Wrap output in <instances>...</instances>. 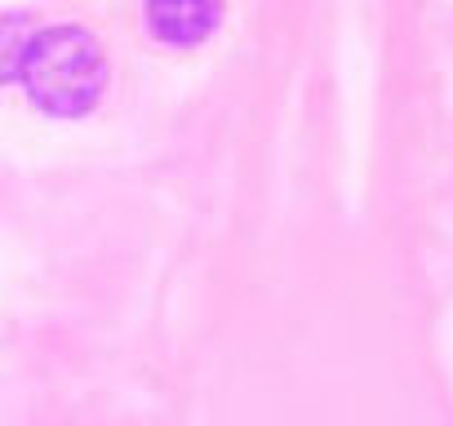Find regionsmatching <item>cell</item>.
<instances>
[{
  "instance_id": "3",
  "label": "cell",
  "mask_w": 453,
  "mask_h": 426,
  "mask_svg": "<svg viewBox=\"0 0 453 426\" xmlns=\"http://www.w3.org/2000/svg\"><path fill=\"white\" fill-rule=\"evenodd\" d=\"M32 41H36V27H32L23 14H10V19H5V76H10V80H19Z\"/></svg>"
},
{
  "instance_id": "1",
  "label": "cell",
  "mask_w": 453,
  "mask_h": 426,
  "mask_svg": "<svg viewBox=\"0 0 453 426\" xmlns=\"http://www.w3.org/2000/svg\"><path fill=\"white\" fill-rule=\"evenodd\" d=\"M19 85L45 116L72 120V116L94 111L107 89V58H103L98 36L85 27H67V23L36 32L23 58Z\"/></svg>"
},
{
  "instance_id": "2",
  "label": "cell",
  "mask_w": 453,
  "mask_h": 426,
  "mask_svg": "<svg viewBox=\"0 0 453 426\" xmlns=\"http://www.w3.org/2000/svg\"><path fill=\"white\" fill-rule=\"evenodd\" d=\"M222 19V0H147V27L160 45H200Z\"/></svg>"
}]
</instances>
